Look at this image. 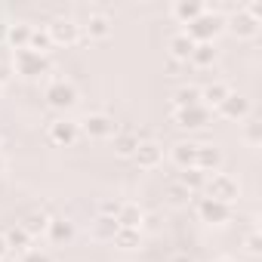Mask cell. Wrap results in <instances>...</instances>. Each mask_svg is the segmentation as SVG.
Masks as SVG:
<instances>
[{"label":"cell","mask_w":262,"mask_h":262,"mask_svg":"<svg viewBox=\"0 0 262 262\" xmlns=\"http://www.w3.org/2000/svg\"><path fill=\"white\" fill-rule=\"evenodd\" d=\"M117 231H120V225H117V219H111V216H99L96 225H93V237H96V241H114Z\"/></svg>","instance_id":"1"},{"label":"cell","mask_w":262,"mask_h":262,"mask_svg":"<svg viewBox=\"0 0 262 262\" xmlns=\"http://www.w3.org/2000/svg\"><path fill=\"white\" fill-rule=\"evenodd\" d=\"M83 129H86V133H93V136H108V133H114V123L108 117L96 114V117H86L83 120Z\"/></svg>","instance_id":"2"},{"label":"cell","mask_w":262,"mask_h":262,"mask_svg":"<svg viewBox=\"0 0 262 262\" xmlns=\"http://www.w3.org/2000/svg\"><path fill=\"white\" fill-rule=\"evenodd\" d=\"M210 194L216 198V201H231L234 198V185H231V179H225V176H216L213 182H210Z\"/></svg>","instance_id":"3"},{"label":"cell","mask_w":262,"mask_h":262,"mask_svg":"<svg viewBox=\"0 0 262 262\" xmlns=\"http://www.w3.org/2000/svg\"><path fill=\"white\" fill-rule=\"evenodd\" d=\"M136 161H139L142 167H155V164L161 161V148H158L155 142H145V145L136 148Z\"/></svg>","instance_id":"4"},{"label":"cell","mask_w":262,"mask_h":262,"mask_svg":"<svg viewBox=\"0 0 262 262\" xmlns=\"http://www.w3.org/2000/svg\"><path fill=\"white\" fill-rule=\"evenodd\" d=\"M47 96H50V102H53V105H59V108H62V105H71V102H74V90H71V86H65V83L53 86V90H50Z\"/></svg>","instance_id":"5"},{"label":"cell","mask_w":262,"mask_h":262,"mask_svg":"<svg viewBox=\"0 0 262 262\" xmlns=\"http://www.w3.org/2000/svg\"><path fill=\"white\" fill-rule=\"evenodd\" d=\"M53 142H74V136H77V129H74V123H53Z\"/></svg>","instance_id":"6"},{"label":"cell","mask_w":262,"mask_h":262,"mask_svg":"<svg viewBox=\"0 0 262 262\" xmlns=\"http://www.w3.org/2000/svg\"><path fill=\"white\" fill-rule=\"evenodd\" d=\"M74 34H77V25L68 22V19H59V22L53 25V37H56V40H74Z\"/></svg>","instance_id":"7"},{"label":"cell","mask_w":262,"mask_h":262,"mask_svg":"<svg viewBox=\"0 0 262 262\" xmlns=\"http://www.w3.org/2000/svg\"><path fill=\"white\" fill-rule=\"evenodd\" d=\"M43 228H50V222H47L43 213H31V216L25 219V225H22L25 234H37V231H43Z\"/></svg>","instance_id":"8"},{"label":"cell","mask_w":262,"mask_h":262,"mask_svg":"<svg viewBox=\"0 0 262 262\" xmlns=\"http://www.w3.org/2000/svg\"><path fill=\"white\" fill-rule=\"evenodd\" d=\"M170 47H173V53H176L179 59H185V56H191V53H194V43H191V37H188V34L173 37V43H170Z\"/></svg>","instance_id":"9"},{"label":"cell","mask_w":262,"mask_h":262,"mask_svg":"<svg viewBox=\"0 0 262 262\" xmlns=\"http://www.w3.org/2000/svg\"><path fill=\"white\" fill-rule=\"evenodd\" d=\"M188 198H191V188L188 185H182V182H173L170 185V201L173 204H185Z\"/></svg>","instance_id":"10"},{"label":"cell","mask_w":262,"mask_h":262,"mask_svg":"<svg viewBox=\"0 0 262 262\" xmlns=\"http://www.w3.org/2000/svg\"><path fill=\"white\" fill-rule=\"evenodd\" d=\"M114 148H117V155H136L139 142H136L133 136H120V139L114 142Z\"/></svg>","instance_id":"11"},{"label":"cell","mask_w":262,"mask_h":262,"mask_svg":"<svg viewBox=\"0 0 262 262\" xmlns=\"http://www.w3.org/2000/svg\"><path fill=\"white\" fill-rule=\"evenodd\" d=\"M201 210H204V216H207V219H222V216H225V207H222V204H213V198H210V201H204V204H201Z\"/></svg>","instance_id":"12"},{"label":"cell","mask_w":262,"mask_h":262,"mask_svg":"<svg viewBox=\"0 0 262 262\" xmlns=\"http://www.w3.org/2000/svg\"><path fill=\"white\" fill-rule=\"evenodd\" d=\"M194 155H198V148L194 145H176V161L185 167V164H191L194 161Z\"/></svg>","instance_id":"13"},{"label":"cell","mask_w":262,"mask_h":262,"mask_svg":"<svg viewBox=\"0 0 262 262\" xmlns=\"http://www.w3.org/2000/svg\"><path fill=\"white\" fill-rule=\"evenodd\" d=\"M204 96H207V102H216V105H222V102L228 99V90H225V86L219 83V86H210V90H207Z\"/></svg>","instance_id":"14"},{"label":"cell","mask_w":262,"mask_h":262,"mask_svg":"<svg viewBox=\"0 0 262 262\" xmlns=\"http://www.w3.org/2000/svg\"><path fill=\"white\" fill-rule=\"evenodd\" d=\"M176 117L182 120V126H201V120H204V114H201V111H179Z\"/></svg>","instance_id":"15"},{"label":"cell","mask_w":262,"mask_h":262,"mask_svg":"<svg viewBox=\"0 0 262 262\" xmlns=\"http://www.w3.org/2000/svg\"><path fill=\"white\" fill-rule=\"evenodd\" d=\"M194 102H198V90L188 86V90H179V93H176V105H179V108H182V105H194Z\"/></svg>","instance_id":"16"},{"label":"cell","mask_w":262,"mask_h":262,"mask_svg":"<svg viewBox=\"0 0 262 262\" xmlns=\"http://www.w3.org/2000/svg\"><path fill=\"white\" fill-rule=\"evenodd\" d=\"M90 34H96V37H102V34H108V19H102V16H96V19H90Z\"/></svg>","instance_id":"17"},{"label":"cell","mask_w":262,"mask_h":262,"mask_svg":"<svg viewBox=\"0 0 262 262\" xmlns=\"http://www.w3.org/2000/svg\"><path fill=\"white\" fill-rule=\"evenodd\" d=\"M50 228H53V237H68V234H71V225H65L62 219L50 222Z\"/></svg>","instance_id":"18"},{"label":"cell","mask_w":262,"mask_h":262,"mask_svg":"<svg viewBox=\"0 0 262 262\" xmlns=\"http://www.w3.org/2000/svg\"><path fill=\"white\" fill-rule=\"evenodd\" d=\"M25 237H28L25 231H13V234H10V244H13V247H19V244H25Z\"/></svg>","instance_id":"19"},{"label":"cell","mask_w":262,"mask_h":262,"mask_svg":"<svg viewBox=\"0 0 262 262\" xmlns=\"http://www.w3.org/2000/svg\"><path fill=\"white\" fill-rule=\"evenodd\" d=\"M201 50H204V53H198L194 59H198V62H210V47H201Z\"/></svg>","instance_id":"20"},{"label":"cell","mask_w":262,"mask_h":262,"mask_svg":"<svg viewBox=\"0 0 262 262\" xmlns=\"http://www.w3.org/2000/svg\"><path fill=\"white\" fill-rule=\"evenodd\" d=\"M198 13V7H179V16H194Z\"/></svg>","instance_id":"21"},{"label":"cell","mask_w":262,"mask_h":262,"mask_svg":"<svg viewBox=\"0 0 262 262\" xmlns=\"http://www.w3.org/2000/svg\"><path fill=\"white\" fill-rule=\"evenodd\" d=\"M28 262H47V259H43V256H37V253H34V256H28Z\"/></svg>","instance_id":"22"},{"label":"cell","mask_w":262,"mask_h":262,"mask_svg":"<svg viewBox=\"0 0 262 262\" xmlns=\"http://www.w3.org/2000/svg\"><path fill=\"white\" fill-rule=\"evenodd\" d=\"M173 262H191V259H185V256H179V259H173Z\"/></svg>","instance_id":"23"},{"label":"cell","mask_w":262,"mask_h":262,"mask_svg":"<svg viewBox=\"0 0 262 262\" xmlns=\"http://www.w3.org/2000/svg\"><path fill=\"white\" fill-rule=\"evenodd\" d=\"M0 253H4V241H0Z\"/></svg>","instance_id":"24"},{"label":"cell","mask_w":262,"mask_h":262,"mask_svg":"<svg viewBox=\"0 0 262 262\" xmlns=\"http://www.w3.org/2000/svg\"><path fill=\"white\" fill-rule=\"evenodd\" d=\"M0 167H4V164H0Z\"/></svg>","instance_id":"25"}]
</instances>
